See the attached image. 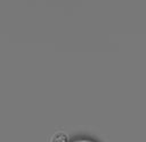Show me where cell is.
I'll return each mask as SVG.
<instances>
[{"instance_id": "6da1fadb", "label": "cell", "mask_w": 146, "mask_h": 142, "mask_svg": "<svg viewBox=\"0 0 146 142\" xmlns=\"http://www.w3.org/2000/svg\"><path fill=\"white\" fill-rule=\"evenodd\" d=\"M67 142H102V141L90 135H79L73 139H68Z\"/></svg>"}]
</instances>
